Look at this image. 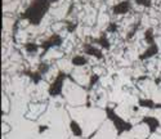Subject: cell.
Masks as SVG:
<instances>
[{"instance_id": "obj_1", "label": "cell", "mask_w": 161, "mask_h": 139, "mask_svg": "<svg viewBox=\"0 0 161 139\" xmlns=\"http://www.w3.org/2000/svg\"><path fill=\"white\" fill-rule=\"evenodd\" d=\"M69 112L74 121L80 126L81 134L89 136L106 121V112L101 108H85V107H69Z\"/></svg>"}, {"instance_id": "obj_2", "label": "cell", "mask_w": 161, "mask_h": 139, "mask_svg": "<svg viewBox=\"0 0 161 139\" xmlns=\"http://www.w3.org/2000/svg\"><path fill=\"white\" fill-rule=\"evenodd\" d=\"M62 93H63L66 102L71 107L83 106L86 102V92L83 88H80L77 82H74L71 80L63 81Z\"/></svg>"}, {"instance_id": "obj_3", "label": "cell", "mask_w": 161, "mask_h": 139, "mask_svg": "<svg viewBox=\"0 0 161 139\" xmlns=\"http://www.w3.org/2000/svg\"><path fill=\"white\" fill-rule=\"evenodd\" d=\"M150 136V125L138 124L131 130L120 135V139H147Z\"/></svg>"}, {"instance_id": "obj_4", "label": "cell", "mask_w": 161, "mask_h": 139, "mask_svg": "<svg viewBox=\"0 0 161 139\" xmlns=\"http://www.w3.org/2000/svg\"><path fill=\"white\" fill-rule=\"evenodd\" d=\"M92 139H117V131L112 121H104Z\"/></svg>"}, {"instance_id": "obj_5", "label": "cell", "mask_w": 161, "mask_h": 139, "mask_svg": "<svg viewBox=\"0 0 161 139\" xmlns=\"http://www.w3.org/2000/svg\"><path fill=\"white\" fill-rule=\"evenodd\" d=\"M71 74H72L74 80L77 82L79 85H88V84H89L90 76H89V72H88V70H86L85 66H81V67L75 68Z\"/></svg>"}, {"instance_id": "obj_6", "label": "cell", "mask_w": 161, "mask_h": 139, "mask_svg": "<svg viewBox=\"0 0 161 139\" xmlns=\"http://www.w3.org/2000/svg\"><path fill=\"white\" fill-rule=\"evenodd\" d=\"M45 108H47L45 104H39V103H36V104H35V103L30 104V112H29L27 117H29V119H35V117H37L40 114L44 112Z\"/></svg>"}, {"instance_id": "obj_7", "label": "cell", "mask_w": 161, "mask_h": 139, "mask_svg": "<svg viewBox=\"0 0 161 139\" xmlns=\"http://www.w3.org/2000/svg\"><path fill=\"white\" fill-rule=\"evenodd\" d=\"M3 111H4L5 114L9 112V102H8L7 95H3Z\"/></svg>"}, {"instance_id": "obj_8", "label": "cell", "mask_w": 161, "mask_h": 139, "mask_svg": "<svg viewBox=\"0 0 161 139\" xmlns=\"http://www.w3.org/2000/svg\"><path fill=\"white\" fill-rule=\"evenodd\" d=\"M150 115H151V116H153V117L158 121V124L161 125V108H160V109H157V111H152V112H151Z\"/></svg>"}, {"instance_id": "obj_9", "label": "cell", "mask_w": 161, "mask_h": 139, "mask_svg": "<svg viewBox=\"0 0 161 139\" xmlns=\"http://www.w3.org/2000/svg\"><path fill=\"white\" fill-rule=\"evenodd\" d=\"M9 133V126H8V122L3 124V134H8Z\"/></svg>"}, {"instance_id": "obj_10", "label": "cell", "mask_w": 161, "mask_h": 139, "mask_svg": "<svg viewBox=\"0 0 161 139\" xmlns=\"http://www.w3.org/2000/svg\"><path fill=\"white\" fill-rule=\"evenodd\" d=\"M148 139H161V134H160V133H155V134L150 135Z\"/></svg>"}, {"instance_id": "obj_11", "label": "cell", "mask_w": 161, "mask_h": 139, "mask_svg": "<svg viewBox=\"0 0 161 139\" xmlns=\"http://www.w3.org/2000/svg\"><path fill=\"white\" fill-rule=\"evenodd\" d=\"M70 139H77V138H76V136H71Z\"/></svg>"}, {"instance_id": "obj_12", "label": "cell", "mask_w": 161, "mask_h": 139, "mask_svg": "<svg viewBox=\"0 0 161 139\" xmlns=\"http://www.w3.org/2000/svg\"><path fill=\"white\" fill-rule=\"evenodd\" d=\"M160 88H161V82H160Z\"/></svg>"}]
</instances>
